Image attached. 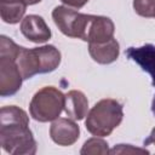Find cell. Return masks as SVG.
I'll list each match as a JSON object with an SVG mask.
<instances>
[{
  "label": "cell",
  "instance_id": "7a4b0ae2",
  "mask_svg": "<svg viewBox=\"0 0 155 155\" xmlns=\"http://www.w3.org/2000/svg\"><path fill=\"white\" fill-rule=\"evenodd\" d=\"M23 80H28L36 74H46L56 70L61 64V52L53 45L19 50L16 59Z\"/></svg>",
  "mask_w": 155,
  "mask_h": 155
},
{
  "label": "cell",
  "instance_id": "e0dca14e",
  "mask_svg": "<svg viewBox=\"0 0 155 155\" xmlns=\"http://www.w3.org/2000/svg\"><path fill=\"white\" fill-rule=\"evenodd\" d=\"M65 6L68 7H74V8H81L84 7L88 0H61Z\"/></svg>",
  "mask_w": 155,
  "mask_h": 155
},
{
  "label": "cell",
  "instance_id": "ba28073f",
  "mask_svg": "<svg viewBox=\"0 0 155 155\" xmlns=\"http://www.w3.org/2000/svg\"><path fill=\"white\" fill-rule=\"evenodd\" d=\"M114 33L115 25L109 17L91 15L82 40L88 44H99L113 39Z\"/></svg>",
  "mask_w": 155,
  "mask_h": 155
},
{
  "label": "cell",
  "instance_id": "7c38bea8",
  "mask_svg": "<svg viewBox=\"0 0 155 155\" xmlns=\"http://www.w3.org/2000/svg\"><path fill=\"white\" fill-rule=\"evenodd\" d=\"M64 111L73 120H82L88 113V101L84 92L71 90L65 94Z\"/></svg>",
  "mask_w": 155,
  "mask_h": 155
},
{
  "label": "cell",
  "instance_id": "d6986e66",
  "mask_svg": "<svg viewBox=\"0 0 155 155\" xmlns=\"http://www.w3.org/2000/svg\"><path fill=\"white\" fill-rule=\"evenodd\" d=\"M41 0H24V2L27 4V5H35V4H38V2H40Z\"/></svg>",
  "mask_w": 155,
  "mask_h": 155
},
{
  "label": "cell",
  "instance_id": "4fadbf2b",
  "mask_svg": "<svg viewBox=\"0 0 155 155\" xmlns=\"http://www.w3.org/2000/svg\"><path fill=\"white\" fill-rule=\"evenodd\" d=\"M27 4L24 0H10L0 1V16L5 23L16 24L23 19Z\"/></svg>",
  "mask_w": 155,
  "mask_h": 155
},
{
  "label": "cell",
  "instance_id": "5b68a950",
  "mask_svg": "<svg viewBox=\"0 0 155 155\" xmlns=\"http://www.w3.org/2000/svg\"><path fill=\"white\" fill-rule=\"evenodd\" d=\"M65 94L53 86L40 88L31 98L29 104L30 116L39 122H48L59 117L64 110Z\"/></svg>",
  "mask_w": 155,
  "mask_h": 155
},
{
  "label": "cell",
  "instance_id": "2e32d148",
  "mask_svg": "<svg viewBox=\"0 0 155 155\" xmlns=\"http://www.w3.org/2000/svg\"><path fill=\"white\" fill-rule=\"evenodd\" d=\"M127 154V153H145V154H149L148 150L145 149H140V148H133L131 144H117L116 147H114L111 150H110V154Z\"/></svg>",
  "mask_w": 155,
  "mask_h": 155
},
{
  "label": "cell",
  "instance_id": "6da1fadb",
  "mask_svg": "<svg viewBox=\"0 0 155 155\" xmlns=\"http://www.w3.org/2000/svg\"><path fill=\"white\" fill-rule=\"evenodd\" d=\"M0 145L11 155L36 153V142L29 128V116L23 109L16 105L0 109Z\"/></svg>",
  "mask_w": 155,
  "mask_h": 155
},
{
  "label": "cell",
  "instance_id": "9a60e30c",
  "mask_svg": "<svg viewBox=\"0 0 155 155\" xmlns=\"http://www.w3.org/2000/svg\"><path fill=\"white\" fill-rule=\"evenodd\" d=\"M133 8L142 17H155V0H133Z\"/></svg>",
  "mask_w": 155,
  "mask_h": 155
},
{
  "label": "cell",
  "instance_id": "8fae6325",
  "mask_svg": "<svg viewBox=\"0 0 155 155\" xmlns=\"http://www.w3.org/2000/svg\"><path fill=\"white\" fill-rule=\"evenodd\" d=\"M88 53L91 58L99 64H110L115 62L120 53V46L115 38L99 42V44H88Z\"/></svg>",
  "mask_w": 155,
  "mask_h": 155
},
{
  "label": "cell",
  "instance_id": "30bf717a",
  "mask_svg": "<svg viewBox=\"0 0 155 155\" xmlns=\"http://www.w3.org/2000/svg\"><path fill=\"white\" fill-rule=\"evenodd\" d=\"M21 33L25 39L35 44H42L51 39V29L39 15H28L21 22Z\"/></svg>",
  "mask_w": 155,
  "mask_h": 155
},
{
  "label": "cell",
  "instance_id": "8992f818",
  "mask_svg": "<svg viewBox=\"0 0 155 155\" xmlns=\"http://www.w3.org/2000/svg\"><path fill=\"white\" fill-rule=\"evenodd\" d=\"M91 15L78 12L68 6H56L52 11V19L57 28L65 36L84 39Z\"/></svg>",
  "mask_w": 155,
  "mask_h": 155
},
{
  "label": "cell",
  "instance_id": "52a82bcc",
  "mask_svg": "<svg viewBox=\"0 0 155 155\" xmlns=\"http://www.w3.org/2000/svg\"><path fill=\"white\" fill-rule=\"evenodd\" d=\"M51 139L62 147L73 145L80 137V127L70 117H58L50 126Z\"/></svg>",
  "mask_w": 155,
  "mask_h": 155
},
{
  "label": "cell",
  "instance_id": "277c9868",
  "mask_svg": "<svg viewBox=\"0 0 155 155\" xmlns=\"http://www.w3.org/2000/svg\"><path fill=\"white\" fill-rule=\"evenodd\" d=\"M21 46L10 38L0 36V96L8 97L17 93L22 86V74L17 65Z\"/></svg>",
  "mask_w": 155,
  "mask_h": 155
},
{
  "label": "cell",
  "instance_id": "ac0fdd59",
  "mask_svg": "<svg viewBox=\"0 0 155 155\" xmlns=\"http://www.w3.org/2000/svg\"><path fill=\"white\" fill-rule=\"evenodd\" d=\"M149 144H154L155 145V127L151 130V132L148 136V138L144 139V145H149Z\"/></svg>",
  "mask_w": 155,
  "mask_h": 155
},
{
  "label": "cell",
  "instance_id": "9c48e42d",
  "mask_svg": "<svg viewBox=\"0 0 155 155\" xmlns=\"http://www.w3.org/2000/svg\"><path fill=\"white\" fill-rule=\"evenodd\" d=\"M125 54L128 59L136 62L144 71L149 73L155 87V45L145 44L140 47H128ZM151 111L155 115V96L151 103Z\"/></svg>",
  "mask_w": 155,
  "mask_h": 155
},
{
  "label": "cell",
  "instance_id": "3957f363",
  "mask_svg": "<svg viewBox=\"0 0 155 155\" xmlns=\"http://www.w3.org/2000/svg\"><path fill=\"white\" fill-rule=\"evenodd\" d=\"M124 119L122 104L113 98L98 101L87 113L86 130L96 137H107L121 124Z\"/></svg>",
  "mask_w": 155,
  "mask_h": 155
},
{
  "label": "cell",
  "instance_id": "5bb4252c",
  "mask_svg": "<svg viewBox=\"0 0 155 155\" xmlns=\"http://www.w3.org/2000/svg\"><path fill=\"white\" fill-rule=\"evenodd\" d=\"M109 153H110V150H109L108 143L103 139V137H93V138L87 139L84 143V145L80 150L81 155H87V154L105 155V154H109Z\"/></svg>",
  "mask_w": 155,
  "mask_h": 155
}]
</instances>
